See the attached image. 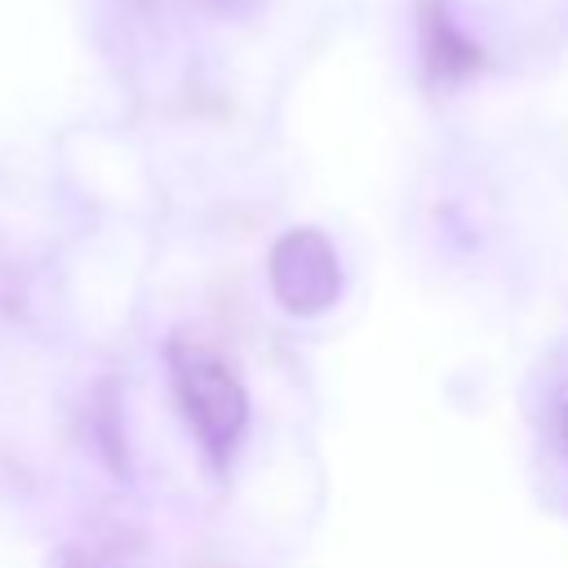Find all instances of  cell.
I'll return each mask as SVG.
<instances>
[{"label": "cell", "instance_id": "obj_5", "mask_svg": "<svg viewBox=\"0 0 568 568\" xmlns=\"http://www.w3.org/2000/svg\"><path fill=\"white\" fill-rule=\"evenodd\" d=\"M564 444H568V408H564Z\"/></svg>", "mask_w": 568, "mask_h": 568}, {"label": "cell", "instance_id": "obj_2", "mask_svg": "<svg viewBox=\"0 0 568 568\" xmlns=\"http://www.w3.org/2000/svg\"><path fill=\"white\" fill-rule=\"evenodd\" d=\"M271 293L288 315H320L342 293V262L324 231L293 226L271 248Z\"/></svg>", "mask_w": 568, "mask_h": 568}, {"label": "cell", "instance_id": "obj_4", "mask_svg": "<svg viewBox=\"0 0 568 568\" xmlns=\"http://www.w3.org/2000/svg\"><path fill=\"white\" fill-rule=\"evenodd\" d=\"M49 568H115V564H106L98 550L67 546V550H58V555H53V564H49Z\"/></svg>", "mask_w": 568, "mask_h": 568}, {"label": "cell", "instance_id": "obj_3", "mask_svg": "<svg viewBox=\"0 0 568 568\" xmlns=\"http://www.w3.org/2000/svg\"><path fill=\"white\" fill-rule=\"evenodd\" d=\"M484 53L453 27L444 0H422V67L439 84H457L470 71H479Z\"/></svg>", "mask_w": 568, "mask_h": 568}, {"label": "cell", "instance_id": "obj_1", "mask_svg": "<svg viewBox=\"0 0 568 568\" xmlns=\"http://www.w3.org/2000/svg\"><path fill=\"white\" fill-rule=\"evenodd\" d=\"M169 373H173L178 404H182L204 457L213 466H226L248 426V395H244L240 377L231 373V364L222 355H213L209 346L186 342V337H178L169 346Z\"/></svg>", "mask_w": 568, "mask_h": 568}]
</instances>
